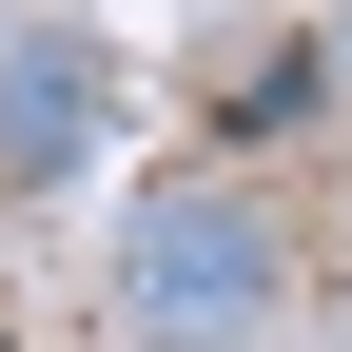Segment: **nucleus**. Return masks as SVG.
Segmentation results:
<instances>
[{
    "mask_svg": "<svg viewBox=\"0 0 352 352\" xmlns=\"http://www.w3.org/2000/svg\"><path fill=\"white\" fill-rule=\"evenodd\" d=\"M0 59H20V0H0Z\"/></svg>",
    "mask_w": 352,
    "mask_h": 352,
    "instance_id": "nucleus-4",
    "label": "nucleus"
},
{
    "mask_svg": "<svg viewBox=\"0 0 352 352\" xmlns=\"http://www.w3.org/2000/svg\"><path fill=\"white\" fill-rule=\"evenodd\" d=\"M294 314V215L254 157H176L118 196V352H274Z\"/></svg>",
    "mask_w": 352,
    "mask_h": 352,
    "instance_id": "nucleus-1",
    "label": "nucleus"
},
{
    "mask_svg": "<svg viewBox=\"0 0 352 352\" xmlns=\"http://www.w3.org/2000/svg\"><path fill=\"white\" fill-rule=\"evenodd\" d=\"M333 59H352V0H333Z\"/></svg>",
    "mask_w": 352,
    "mask_h": 352,
    "instance_id": "nucleus-5",
    "label": "nucleus"
},
{
    "mask_svg": "<svg viewBox=\"0 0 352 352\" xmlns=\"http://www.w3.org/2000/svg\"><path fill=\"white\" fill-rule=\"evenodd\" d=\"M314 118H352L333 20H254L235 59H215V157H254V138H314Z\"/></svg>",
    "mask_w": 352,
    "mask_h": 352,
    "instance_id": "nucleus-3",
    "label": "nucleus"
},
{
    "mask_svg": "<svg viewBox=\"0 0 352 352\" xmlns=\"http://www.w3.org/2000/svg\"><path fill=\"white\" fill-rule=\"evenodd\" d=\"M98 157H118V39L20 20V59H0V196H78Z\"/></svg>",
    "mask_w": 352,
    "mask_h": 352,
    "instance_id": "nucleus-2",
    "label": "nucleus"
}]
</instances>
